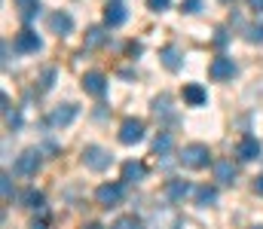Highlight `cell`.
<instances>
[{"instance_id": "1", "label": "cell", "mask_w": 263, "mask_h": 229, "mask_svg": "<svg viewBox=\"0 0 263 229\" xmlns=\"http://www.w3.org/2000/svg\"><path fill=\"white\" fill-rule=\"evenodd\" d=\"M181 165L184 168H193V171H199V168H208V162H211V150L205 147V144H187L184 150H181Z\"/></svg>"}, {"instance_id": "2", "label": "cell", "mask_w": 263, "mask_h": 229, "mask_svg": "<svg viewBox=\"0 0 263 229\" xmlns=\"http://www.w3.org/2000/svg\"><path fill=\"white\" fill-rule=\"evenodd\" d=\"M110 162H114L110 150H104V147H98V144H89V147L83 150V165H86L89 171H107Z\"/></svg>"}, {"instance_id": "3", "label": "cell", "mask_w": 263, "mask_h": 229, "mask_svg": "<svg viewBox=\"0 0 263 229\" xmlns=\"http://www.w3.org/2000/svg\"><path fill=\"white\" fill-rule=\"evenodd\" d=\"M123 183H101L98 190H95V202L101 205V208H114V205H120L123 202Z\"/></svg>"}, {"instance_id": "4", "label": "cell", "mask_w": 263, "mask_h": 229, "mask_svg": "<svg viewBox=\"0 0 263 229\" xmlns=\"http://www.w3.org/2000/svg\"><path fill=\"white\" fill-rule=\"evenodd\" d=\"M40 165H43V159H40L37 150H25L15 159V171H18L22 177H34V174L40 171Z\"/></svg>"}, {"instance_id": "5", "label": "cell", "mask_w": 263, "mask_h": 229, "mask_svg": "<svg viewBox=\"0 0 263 229\" xmlns=\"http://www.w3.org/2000/svg\"><path fill=\"white\" fill-rule=\"evenodd\" d=\"M208 76H211V79H217V82L233 79V76H236V61H233V58H227V55H217V58L211 61V68H208Z\"/></svg>"}, {"instance_id": "6", "label": "cell", "mask_w": 263, "mask_h": 229, "mask_svg": "<svg viewBox=\"0 0 263 229\" xmlns=\"http://www.w3.org/2000/svg\"><path fill=\"white\" fill-rule=\"evenodd\" d=\"M77 113H80L77 104H59V107L49 113V126H52V129H65V126H70V122L77 119Z\"/></svg>"}, {"instance_id": "7", "label": "cell", "mask_w": 263, "mask_h": 229, "mask_svg": "<svg viewBox=\"0 0 263 229\" xmlns=\"http://www.w3.org/2000/svg\"><path fill=\"white\" fill-rule=\"evenodd\" d=\"M138 141H144V122L141 119H126L123 126H120V144H138Z\"/></svg>"}, {"instance_id": "8", "label": "cell", "mask_w": 263, "mask_h": 229, "mask_svg": "<svg viewBox=\"0 0 263 229\" xmlns=\"http://www.w3.org/2000/svg\"><path fill=\"white\" fill-rule=\"evenodd\" d=\"M15 49H18V52H25V55H34V52H40V49H43V40L37 37V31L25 28V31L15 37Z\"/></svg>"}, {"instance_id": "9", "label": "cell", "mask_w": 263, "mask_h": 229, "mask_svg": "<svg viewBox=\"0 0 263 229\" xmlns=\"http://www.w3.org/2000/svg\"><path fill=\"white\" fill-rule=\"evenodd\" d=\"M236 177H239V171H236L233 159H217V162H214V180H217L220 186H233Z\"/></svg>"}, {"instance_id": "10", "label": "cell", "mask_w": 263, "mask_h": 229, "mask_svg": "<svg viewBox=\"0 0 263 229\" xmlns=\"http://www.w3.org/2000/svg\"><path fill=\"white\" fill-rule=\"evenodd\" d=\"M260 153H263L260 141H257V138H251V135H245V138L236 144V156H239L242 162H254V159H260Z\"/></svg>"}, {"instance_id": "11", "label": "cell", "mask_w": 263, "mask_h": 229, "mask_svg": "<svg viewBox=\"0 0 263 229\" xmlns=\"http://www.w3.org/2000/svg\"><path fill=\"white\" fill-rule=\"evenodd\" d=\"M83 89H86L89 95L101 98V95L107 92V76H104V74H98V71H89V74L83 76Z\"/></svg>"}, {"instance_id": "12", "label": "cell", "mask_w": 263, "mask_h": 229, "mask_svg": "<svg viewBox=\"0 0 263 229\" xmlns=\"http://www.w3.org/2000/svg\"><path fill=\"white\" fill-rule=\"evenodd\" d=\"M123 22H126V6L120 0H107V6H104V25L107 28H120Z\"/></svg>"}, {"instance_id": "13", "label": "cell", "mask_w": 263, "mask_h": 229, "mask_svg": "<svg viewBox=\"0 0 263 229\" xmlns=\"http://www.w3.org/2000/svg\"><path fill=\"white\" fill-rule=\"evenodd\" d=\"M190 193H193V186H190L187 180H168V183H165V199H168V202H184Z\"/></svg>"}, {"instance_id": "14", "label": "cell", "mask_w": 263, "mask_h": 229, "mask_svg": "<svg viewBox=\"0 0 263 229\" xmlns=\"http://www.w3.org/2000/svg\"><path fill=\"white\" fill-rule=\"evenodd\" d=\"M49 31L59 34V37H67V34L73 31V18H70L67 12H55V15H49Z\"/></svg>"}, {"instance_id": "15", "label": "cell", "mask_w": 263, "mask_h": 229, "mask_svg": "<svg viewBox=\"0 0 263 229\" xmlns=\"http://www.w3.org/2000/svg\"><path fill=\"white\" fill-rule=\"evenodd\" d=\"M184 101H187L190 107H202V104L208 101V92H205L199 82H187V86H184Z\"/></svg>"}, {"instance_id": "16", "label": "cell", "mask_w": 263, "mask_h": 229, "mask_svg": "<svg viewBox=\"0 0 263 229\" xmlns=\"http://www.w3.org/2000/svg\"><path fill=\"white\" fill-rule=\"evenodd\" d=\"M144 177H147L144 162H126V165H123V180H126V183H138V180H144Z\"/></svg>"}, {"instance_id": "17", "label": "cell", "mask_w": 263, "mask_h": 229, "mask_svg": "<svg viewBox=\"0 0 263 229\" xmlns=\"http://www.w3.org/2000/svg\"><path fill=\"white\" fill-rule=\"evenodd\" d=\"M159 58H162V65H165L168 71H181V52H178L175 46H165V49L159 52Z\"/></svg>"}, {"instance_id": "18", "label": "cell", "mask_w": 263, "mask_h": 229, "mask_svg": "<svg viewBox=\"0 0 263 229\" xmlns=\"http://www.w3.org/2000/svg\"><path fill=\"white\" fill-rule=\"evenodd\" d=\"M217 202V190L214 186H199L196 190V205L199 208H208V205H214Z\"/></svg>"}, {"instance_id": "19", "label": "cell", "mask_w": 263, "mask_h": 229, "mask_svg": "<svg viewBox=\"0 0 263 229\" xmlns=\"http://www.w3.org/2000/svg\"><path fill=\"white\" fill-rule=\"evenodd\" d=\"M22 9V22H31L34 15H40V0H15Z\"/></svg>"}, {"instance_id": "20", "label": "cell", "mask_w": 263, "mask_h": 229, "mask_svg": "<svg viewBox=\"0 0 263 229\" xmlns=\"http://www.w3.org/2000/svg\"><path fill=\"white\" fill-rule=\"evenodd\" d=\"M172 144H175V138H172L168 132H162V135H159V138L153 141V156H168Z\"/></svg>"}, {"instance_id": "21", "label": "cell", "mask_w": 263, "mask_h": 229, "mask_svg": "<svg viewBox=\"0 0 263 229\" xmlns=\"http://www.w3.org/2000/svg\"><path fill=\"white\" fill-rule=\"evenodd\" d=\"M22 205L25 208H43V193L40 190H25L22 193Z\"/></svg>"}, {"instance_id": "22", "label": "cell", "mask_w": 263, "mask_h": 229, "mask_svg": "<svg viewBox=\"0 0 263 229\" xmlns=\"http://www.w3.org/2000/svg\"><path fill=\"white\" fill-rule=\"evenodd\" d=\"M101 43H104V28H89L86 46H101Z\"/></svg>"}, {"instance_id": "23", "label": "cell", "mask_w": 263, "mask_h": 229, "mask_svg": "<svg viewBox=\"0 0 263 229\" xmlns=\"http://www.w3.org/2000/svg\"><path fill=\"white\" fill-rule=\"evenodd\" d=\"M52 86H55V68H46L43 76H40V89H43V92H49Z\"/></svg>"}, {"instance_id": "24", "label": "cell", "mask_w": 263, "mask_h": 229, "mask_svg": "<svg viewBox=\"0 0 263 229\" xmlns=\"http://www.w3.org/2000/svg\"><path fill=\"white\" fill-rule=\"evenodd\" d=\"M0 193H3V199H6V202L12 199V177H9V174H3V177H0Z\"/></svg>"}, {"instance_id": "25", "label": "cell", "mask_w": 263, "mask_h": 229, "mask_svg": "<svg viewBox=\"0 0 263 229\" xmlns=\"http://www.w3.org/2000/svg\"><path fill=\"white\" fill-rule=\"evenodd\" d=\"M245 37H248V43H263V25H251Z\"/></svg>"}, {"instance_id": "26", "label": "cell", "mask_w": 263, "mask_h": 229, "mask_svg": "<svg viewBox=\"0 0 263 229\" xmlns=\"http://www.w3.org/2000/svg\"><path fill=\"white\" fill-rule=\"evenodd\" d=\"M117 229H144V226H141V220H135V217H123V220L117 223Z\"/></svg>"}, {"instance_id": "27", "label": "cell", "mask_w": 263, "mask_h": 229, "mask_svg": "<svg viewBox=\"0 0 263 229\" xmlns=\"http://www.w3.org/2000/svg\"><path fill=\"white\" fill-rule=\"evenodd\" d=\"M147 6H150L153 12H165V9H168V0H147Z\"/></svg>"}, {"instance_id": "28", "label": "cell", "mask_w": 263, "mask_h": 229, "mask_svg": "<svg viewBox=\"0 0 263 229\" xmlns=\"http://www.w3.org/2000/svg\"><path fill=\"white\" fill-rule=\"evenodd\" d=\"M181 9H184V12H199V9H202V0H184Z\"/></svg>"}, {"instance_id": "29", "label": "cell", "mask_w": 263, "mask_h": 229, "mask_svg": "<svg viewBox=\"0 0 263 229\" xmlns=\"http://www.w3.org/2000/svg\"><path fill=\"white\" fill-rule=\"evenodd\" d=\"M214 43H217V46H223V43H227V31H217V37H214Z\"/></svg>"}, {"instance_id": "30", "label": "cell", "mask_w": 263, "mask_h": 229, "mask_svg": "<svg viewBox=\"0 0 263 229\" xmlns=\"http://www.w3.org/2000/svg\"><path fill=\"white\" fill-rule=\"evenodd\" d=\"M254 193H257V196H263V174L254 180Z\"/></svg>"}, {"instance_id": "31", "label": "cell", "mask_w": 263, "mask_h": 229, "mask_svg": "<svg viewBox=\"0 0 263 229\" xmlns=\"http://www.w3.org/2000/svg\"><path fill=\"white\" fill-rule=\"evenodd\" d=\"M251 6H254L257 12H263V0H251Z\"/></svg>"}, {"instance_id": "32", "label": "cell", "mask_w": 263, "mask_h": 229, "mask_svg": "<svg viewBox=\"0 0 263 229\" xmlns=\"http://www.w3.org/2000/svg\"><path fill=\"white\" fill-rule=\"evenodd\" d=\"M31 229H46V223H43V220H34V223H31Z\"/></svg>"}, {"instance_id": "33", "label": "cell", "mask_w": 263, "mask_h": 229, "mask_svg": "<svg viewBox=\"0 0 263 229\" xmlns=\"http://www.w3.org/2000/svg\"><path fill=\"white\" fill-rule=\"evenodd\" d=\"M83 229H104V226H101V223H86Z\"/></svg>"}, {"instance_id": "34", "label": "cell", "mask_w": 263, "mask_h": 229, "mask_svg": "<svg viewBox=\"0 0 263 229\" xmlns=\"http://www.w3.org/2000/svg\"><path fill=\"white\" fill-rule=\"evenodd\" d=\"M254 229H263V226H254Z\"/></svg>"}]
</instances>
